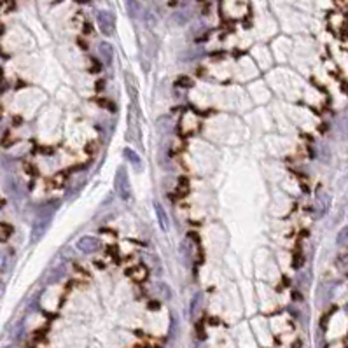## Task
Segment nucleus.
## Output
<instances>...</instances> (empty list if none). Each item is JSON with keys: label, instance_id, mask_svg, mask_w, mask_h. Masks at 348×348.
I'll return each mask as SVG.
<instances>
[{"label": "nucleus", "instance_id": "14", "mask_svg": "<svg viewBox=\"0 0 348 348\" xmlns=\"http://www.w3.org/2000/svg\"><path fill=\"white\" fill-rule=\"evenodd\" d=\"M199 301H201V294H196L193 298V301H191V313H193V315H196L198 313V308H199Z\"/></svg>", "mask_w": 348, "mask_h": 348}, {"label": "nucleus", "instance_id": "5", "mask_svg": "<svg viewBox=\"0 0 348 348\" xmlns=\"http://www.w3.org/2000/svg\"><path fill=\"white\" fill-rule=\"evenodd\" d=\"M122 154H125V158L131 163V167L137 168V172H142L144 163H142V159H140V156L137 154V152H135L133 149H130V147H125V149H122Z\"/></svg>", "mask_w": 348, "mask_h": 348}, {"label": "nucleus", "instance_id": "17", "mask_svg": "<svg viewBox=\"0 0 348 348\" xmlns=\"http://www.w3.org/2000/svg\"><path fill=\"white\" fill-rule=\"evenodd\" d=\"M6 348H21V346H14V345H11V346H6Z\"/></svg>", "mask_w": 348, "mask_h": 348}, {"label": "nucleus", "instance_id": "2", "mask_svg": "<svg viewBox=\"0 0 348 348\" xmlns=\"http://www.w3.org/2000/svg\"><path fill=\"white\" fill-rule=\"evenodd\" d=\"M116 191L117 194H119V198L122 201H128L131 199V193H133V189H131V184H130V177H128V170L125 167H119L116 172Z\"/></svg>", "mask_w": 348, "mask_h": 348}, {"label": "nucleus", "instance_id": "13", "mask_svg": "<svg viewBox=\"0 0 348 348\" xmlns=\"http://www.w3.org/2000/svg\"><path fill=\"white\" fill-rule=\"evenodd\" d=\"M338 243L339 245H343V247H348V226H345L339 231V235H338Z\"/></svg>", "mask_w": 348, "mask_h": 348}, {"label": "nucleus", "instance_id": "11", "mask_svg": "<svg viewBox=\"0 0 348 348\" xmlns=\"http://www.w3.org/2000/svg\"><path fill=\"white\" fill-rule=\"evenodd\" d=\"M126 4V9H128L131 18H138L140 12H142V7H140L138 0H125Z\"/></svg>", "mask_w": 348, "mask_h": 348}, {"label": "nucleus", "instance_id": "3", "mask_svg": "<svg viewBox=\"0 0 348 348\" xmlns=\"http://www.w3.org/2000/svg\"><path fill=\"white\" fill-rule=\"evenodd\" d=\"M96 23L100 27V32L104 35H114V30H116V18L110 11H98L96 14Z\"/></svg>", "mask_w": 348, "mask_h": 348}, {"label": "nucleus", "instance_id": "10", "mask_svg": "<svg viewBox=\"0 0 348 348\" xmlns=\"http://www.w3.org/2000/svg\"><path fill=\"white\" fill-rule=\"evenodd\" d=\"M125 80H126V90H128L131 100H137V96H138L137 80L133 79V75H131L130 72H126V74H125Z\"/></svg>", "mask_w": 348, "mask_h": 348}, {"label": "nucleus", "instance_id": "4", "mask_svg": "<svg viewBox=\"0 0 348 348\" xmlns=\"http://www.w3.org/2000/svg\"><path fill=\"white\" fill-rule=\"evenodd\" d=\"M77 250L86 254V256H91V254H96L98 250H101V241L96 236L86 235L77 240Z\"/></svg>", "mask_w": 348, "mask_h": 348}, {"label": "nucleus", "instance_id": "9", "mask_svg": "<svg viewBox=\"0 0 348 348\" xmlns=\"http://www.w3.org/2000/svg\"><path fill=\"white\" fill-rule=\"evenodd\" d=\"M154 209H156V215H158L159 228H161V229H168V226H170V220H168V215H167V212H165V209L159 205L158 201H154Z\"/></svg>", "mask_w": 348, "mask_h": 348}, {"label": "nucleus", "instance_id": "16", "mask_svg": "<svg viewBox=\"0 0 348 348\" xmlns=\"http://www.w3.org/2000/svg\"><path fill=\"white\" fill-rule=\"evenodd\" d=\"M2 79H4V72L0 70V83H2Z\"/></svg>", "mask_w": 348, "mask_h": 348}, {"label": "nucleus", "instance_id": "18", "mask_svg": "<svg viewBox=\"0 0 348 348\" xmlns=\"http://www.w3.org/2000/svg\"><path fill=\"white\" fill-rule=\"evenodd\" d=\"M345 310H346V313H348V303L345 304Z\"/></svg>", "mask_w": 348, "mask_h": 348}, {"label": "nucleus", "instance_id": "1", "mask_svg": "<svg viewBox=\"0 0 348 348\" xmlns=\"http://www.w3.org/2000/svg\"><path fill=\"white\" fill-rule=\"evenodd\" d=\"M58 205L54 207H44V209H40L39 212H37L35 215V222H33V228H32V240L33 241H39L42 236L46 235V231H48L51 220H53L54 217V212H56Z\"/></svg>", "mask_w": 348, "mask_h": 348}, {"label": "nucleus", "instance_id": "7", "mask_svg": "<svg viewBox=\"0 0 348 348\" xmlns=\"http://www.w3.org/2000/svg\"><path fill=\"white\" fill-rule=\"evenodd\" d=\"M128 275H130V278L133 280V282L142 283V282H146V278H147V275H149V271H147L146 266H133V268L128 271Z\"/></svg>", "mask_w": 348, "mask_h": 348}, {"label": "nucleus", "instance_id": "12", "mask_svg": "<svg viewBox=\"0 0 348 348\" xmlns=\"http://www.w3.org/2000/svg\"><path fill=\"white\" fill-rule=\"evenodd\" d=\"M63 275H65V270H63V266H58V268L53 270V277H49V283H56L58 280L63 278Z\"/></svg>", "mask_w": 348, "mask_h": 348}, {"label": "nucleus", "instance_id": "15", "mask_svg": "<svg viewBox=\"0 0 348 348\" xmlns=\"http://www.w3.org/2000/svg\"><path fill=\"white\" fill-rule=\"evenodd\" d=\"M175 84L179 88H191V86H193V80H191L189 77H179L175 80Z\"/></svg>", "mask_w": 348, "mask_h": 348}, {"label": "nucleus", "instance_id": "8", "mask_svg": "<svg viewBox=\"0 0 348 348\" xmlns=\"http://www.w3.org/2000/svg\"><path fill=\"white\" fill-rule=\"evenodd\" d=\"M329 203H331V198H329V194H325V193H322V194H318L317 199H315V210L318 212V215H324L325 212H327L329 209Z\"/></svg>", "mask_w": 348, "mask_h": 348}, {"label": "nucleus", "instance_id": "6", "mask_svg": "<svg viewBox=\"0 0 348 348\" xmlns=\"http://www.w3.org/2000/svg\"><path fill=\"white\" fill-rule=\"evenodd\" d=\"M98 53H100V58L104 60V63H107V65H110V63H112V60H114V49H112V46H110L109 42H100Z\"/></svg>", "mask_w": 348, "mask_h": 348}]
</instances>
